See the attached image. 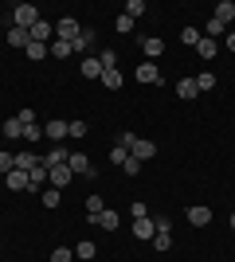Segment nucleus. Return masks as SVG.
Instances as JSON below:
<instances>
[{
    "instance_id": "obj_19",
    "label": "nucleus",
    "mask_w": 235,
    "mask_h": 262,
    "mask_svg": "<svg viewBox=\"0 0 235 262\" xmlns=\"http://www.w3.org/2000/svg\"><path fill=\"white\" fill-rule=\"evenodd\" d=\"M39 164L44 161H39L35 153H16V168H24V172H32V168H39Z\"/></svg>"
},
{
    "instance_id": "obj_9",
    "label": "nucleus",
    "mask_w": 235,
    "mask_h": 262,
    "mask_svg": "<svg viewBox=\"0 0 235 262\" xmlns=\"http://www.w3.org/2000/svg\"><path fill=\"white\" fill-rule=\"evenodd\" d=\"M188 223L192 227H208V223H212V208H204V204L188 208Z\"/></svg>"
},
{
    "instance_id": "obj_43",
    "label": "nucleus",
    "mask_w": 235,
    "mask_h": 262,
    "mask_svg": "<svg viewBox=\"0 0 235 262\" xmlns=\"http://www.w3.org/2000/svg\"><path fill=\"white\" fill-rule=\"evenodd\" d=\"M227 47H231V51H235V32H227Z\"/></svg>"
},
{
    "instance_id": "obj_30",
    "label": "nucleus",
    "mask_w": 235,
    "mask_h": 262,
    "mask_svg": "<svg viewBox=\"0 0 235 262\" xmlns=\"http://www.w3.org/2000/svg\"><path fill=\"white\" fill-rule=\"evenodd\" d=\"M98 227H106V231H118V211H110V208H106V211L98 215Z\"/></svg>"
},
{
    "instance_id": "obj_41",
    "label": "nucleus",
    "mask_w": 235,
    "mask_h": 262,
    "mask_svg": "<svg viewBox=\"0 0 235 262\" xmlns=\"http://www.w3.org/2000/svg\"><path fill=\"white\" fill-rule=\"evenodd\" d=\"M130 215H134V219H145V215H149V208L141 204V200H134V204H130Z\"/></svg>"
},
{
    "instance_id": "obj_5",
    "label": "nucleus",
    "mask_w": 235,
    "mask_h": 262,
    "mask_svg": "<svg viewBox=\"0 0 235 262\" xmlns=\"http://www.w3.org/2000/svg\"><path fill=\"white\" fill-rule=\"evenodd\" d=\"M47 180H51V188H59V192H63V188L75 180V172H71L67 164H55V168H47Z\"/></svg>"
},
{
    "instance_id": "obj_44",
    "label": "nucleus",
    "mask_w": 235,
    "mask_h": 262,
    "mask_svg": "<svg viewBox=\"0 0 235 262\" xmlns=\"http://www.w3.org/2000/svg\"><path fill=\"white\" fill-rule=\"evenodd\" d=\"M231 231H235V211H231Z\"/></svg>"
},
{
    "instance_id": "obj_23",
    "label": "nucleus",
    "mask_w": 235,
    "mask_h": 262,
    "mask_svg": "<svg viewBox=\"0 0 235 262\" xmlns=\"http://www.w3.org/2000/svg\"><path fill=\"white\" fill-rule=\"evenodd\" d=\"M196 51H200V59H216V51H220V43H216V39H208V35H204L200 43H196Z\"/></svg>"
},
{
    "instance_id": "obj_1",
    "label": "nucleus",
    "mask_w": 235,
    "mask_h": 262,
    "mask_svg": "<svg viewBox=\"0 0 235 262\" xmlns=\"http://www.w3.org/2000/svg\"><path fill=\"white\" fill-rule=\"evenodd\" d=\"M35 24H39V8H35V4H16V8H12V28L32 32Z\"/></svg>"
},
{
    "instance_id": "obj_18",
    "label": "nucleus",
    "mask_w": 235,
    "mask_h": 262,
    "mask_svg": "<svg viewBox=\"0 0 235 262\" xmlns=\"http://www.w3.org/2000/svg\"><path fill=\"white\" fill-rule=\"evenodd\" d=\"M216 20H220V24L235 20V4H231V0H220V4H216Z\"/></svg>"
},
{
    "instance_id": "obj_45",
    "label": "nucleus",
    "mask_w": 235,
    "mask_h": 262,
    "mask_svg": "<svg viewBox=\"0 0 235 262\" xmlns=\"http://www.w3.org/2000/svg\"><path fill=\"white\" fill-rule=\"evenodd\" d=\"M0 149H4V137H0Z\"/></svg>"
},
{
    "instance_id": "obj_38",
    "label": "nucleus",
    "mask_w": 235,
    "mask_h": 262,
    "mask_svg": "<svg viewBox=\"0 0 235 262\" xmlns=\"http://www.w3.org/2000/svg\"><path fill=\"white\" fill-rule=\"evenodd\" d=\"M67 137H87V125L82 121H67Z\"/></svg>"
},
{
    "instance_id": "obj_33",
    "label": "nucleus",
    "mask_w": 235,
    "mask_h": 262,
    "mask_svg": "<svg viewBox=\"0 0 235 262\" xmlns=\"http://www.w3.org/2000/svg\"><path fill=\"white\" fill-rule=\"evenodd\" d=\"M24 141H44V125L35 121V125H24Z\"/></svg>"
},
{
    "instance_id": "obj_29",
    "label": "nucleus",
    "mask_w": 235,
    "mask_h": 262,
    "mask_svg": "<svg viewBox=\"0 0 235 262\" xmlns=\"http://www.w3.org/2000/svg\"><path fill=\"white\" fill-rule=\"evenodd\" d=\"M110 161H114V164H118V168H122V164H125V161H130V149H125V145H122V141H118V145H114V149H110Z\"/></svg>"
},
{
    "instance_id": "obj_21",
    "label": "nucleus",
    "mask_w": 235,
    "mask_h": 262,
    "mask_svg": "<svg viewBox=\"0 0 235 262\" xmlns=\"http://www.w3.org/2000/svg\"><path fill=\"white\" fill-rule=\"evenodd\" d=\"M177 94H180V98H196V94H200L196 78H180V82H177Z\"/></svg>"
},
{
    "instance_id": "obj_26",
    "label": "nucleus",
    "mask_w": 235,
    "mask_h": 262,
    "mask_svg": "<svg viewBox=\"0 0 235 262\" xmlns=\"http://www.w3.org/2000/svg\"><path fill=\"white\" fill-rule=\"evenodd\" d=\"M0 137H24V125H20V118H8V121H4Z\"/></svg>"
},
{
    "instance_id": "obj_34",
    "label": "nucleus",
    "mask_w": 235,
    "mask_h": 262,
    "mask_svg": "<svg viewBox=\"0 0 235 262\" xmlns=\"http://www.w3.org/2000/svg\"><path fill=\"white\" fill-rule=\"evenodd\" d=\"M51 262H75V247H55Z\"/></svg>"
},
{
    "instance_id": "obj_37",
    "label": "nucleus",
    "mask_w": 235,
    "mask_h": 262,
    "mask_svg": "<svg viewBox=\"0 0 235 262\" xmlns=\"http://www.w3.org/2000/svg\"><path fill=\"white\" fill-rule=\"evenodd\" d=\"M51 55H55V59H67V55H71V43H63V39H55V43H51Z\"/></svg>"
},
{
    "instance_id": "obj_2",
    "label": "nucleus",
    "mask_w": 235,
    "mask_h": 262,
    "mask_svg": "<svg viewBox=\"0 0 235 262\" xmlns=\"http://www.w3.org/2000/svg\"><path fill=\"white\" fill-rule=\"evenodd\" d=\"M78 35H82V24H78L75 16H63V20L55 24V39H63V43H75Z\"/></svg>"
},
{
    "instance_id": "obj_7",
    "label": "nucleus",
    "mask_w": 235,
    "mask_h": 262,
    "mask_svg": "<svg viewBox=\"0 0 235 262\" xmlns=\"http://www.w3.org/2000/svg\"><path fill=\"white\" fill-rule=\"evenodd\" d=\"M44 137H47V141H55V145H63V137H67V121L51 118V121L44 125Z\"/></svg>"
},
{
    "instance_id": "obj_32",
    "label": "nucleus",
    "mask_w": 235,
    "mask_h": 262,
    "mask_svg": "<svg viewBox=\"0 0 235 262\" xmlns=\"http://www.w3.org/2000/svg\"><path fill=\"white\" fill-rule=\"evenodd\" d=\"M200 39H204V32H200V28H184V32H180V43H192V47H196Z\"/></svg>"
},
{
    "instance_id": "obj_31",
    "label": "nucleus",
    "mask_w": 235,
    "mask_h": 262,
    "mask_svg": "<svg viewBox=\"0 0 235 262\" xmlns=\"http://www.w3.org/2000/svg\"><path fill=\"white\" fill-rule=\"evenodd\" d=\"M125 16H130V20L145 16V0H125Z\"/></svg>"
},
{
    "instance_id": "obj_16",
    "label": "nucleus",
    "mask_w": 235,
    "mask_h": 262,
    "mask_svg": "<svg viewBox=\"0 0 235 262\" xmlns=\"http://www.w3.org/2000/svg\"><path fill=\"white\" fill-rule=\"evenodd\" d=\"M78 75H87V78H102V63H98V55H87Z\"/></svg>"
},
{
    "instance_id": "obj_15",
    "label": "nucleus",
    "mask_w": 235,
    "mask_h": 262,
    "mask_svg": "<svg viewBox=\"0 0 235 262\" xmlns=\"http://www.w3.org/2000/svg\"><path fill=\"white\" fill-rule=\"evenodd\" d=\"M102 211H106V200H102V196H87V219H90V223H98Z\"/></svg>"
},
{
    "instance_id": "obj_25",
    "label": "nucleus",
    "mask_w": 235,
    "mask_h": 262,
    "mask_svg": "<svg viewBox=\"0 0 235 262\" xmlns=\"http://www.w3.org/2000/svg\"><path fill=\"white\" fill-rule=\"evenodd\" d=\"M90 43H94V32H90V28H82V35H78L75 43H71V51H82V55H87V47H90Z\"/></svg>"
},
{
    "instance_id": "obj_10",
    "label": "nucleus",
    "mask_w": 235,
    "mask_h": 262,
    "mask_svg": "<svg viewBox=\"0 0 235 262\" xmlns=\"http://www.w3.org/2000/svg\"><path fill=\"white\" fill-rule=\"evenodd\" d=\"M153 235H157V223H153L149 215H145V219H134V239H145V243H149Z\"/></svg>"
},
{
    "instance_id": "obj_36",
    "label": "nucleus",
    "mask_w": 235,
    "mask_h": 262,
    "mask_svg": "<svg viewBox=\"0 0 235 262\" xmlns=\"http://www.w3.org/2000/svg\"><path fill=\"white\" fill-rule=\"evenodd\" d=\"M12 168H16V153H4V149H0V172L8 176Z\"/></svg>"
},
{
    "instance_id": "obj_17",
    "label": "nucleus",
    "mask_w": 235,
    "mask_h": 262,
    "mask_svg": "<svg viewBox=\"0 0 235 262\" xmlns=\"http://www.w3.org/2000/svg\"><path fill=\"white\" fill-rule=\"evenodd\" d=\"M24 55H28L32 63H39V59H47V55H51V43H28V47H24Z\"/></svg>"
},
{
    "instance_id": "obj_13",
    "label": "nucleus",
    "mask_w": 235,
    "mask_h": 262,
    "mask_svg": "<svg viewBox=\"0 0 235 262\" xmlns=\"http://www.w3.org/2000/svg\"><path fill=\"white\" fill-rule=\"evenodd\" d=\"M28 35H32V43H47V39L55 35V28H51V24H47V20H39V24H35V28H32V32H28Z\"/></svg>"
},
{
    "instance_id": "obj_8",
    "label": "nucleus",
    "mask_w": 235,
    "mask_h": 262,
    "mask_svg": "<svg viewBox=\"0 0 235 262\" xmlns=\"http://www.w3.org/2000/svg\"><path fill=\"white\" fill-rule=\"evenodd\" d=\"M4 184H8V192H28V172H24V168H12V172L4 176Z\"/></svg>"
},
{
    "instance_id": "obj_28",
    "label": "nucleus",
    "mask_w": 235,
    "mask_h": 262,
    "mask_svg": "<svg viewBox=\"0 0 235 262\" xmlns=\"http://www.w3.org/2000/svg\"><path fill=\"white\" fill-rule=\"evenodd\" d=\"M102 86L106 90H122V75H118V71H102Z\"/></svg>"
},
{
    "instance_id": "obj_22",
    "label": "nucleus",
    "mask_w": 235,
    "mask_h": 262,
    "mask_svg": "<svg viewBox=\"0 0 235 262\" xmlns=\"http://www.w3.org/2000/svg\"><path fill=\"white\" fill-rule=\"evenodd\" d=\"M8 43L12 47H28V43H32V35L24 32V28H8Z\"/></svg>"
},
{
    "instance_id": "obj_40",
    "label": "nucleus",
    "mask_w": 235,
    "mask_h": 262,
    "mask_svg": "<svg viewBox=\"0 0 235 262\" xmlns=\"http://www.w3.org/2000/svg\"><path fill=\"white\" fill-rule=\"evenodd\" d=\"M196 86H200V90H212L216 86V75H212V71H208V75H196Z\"/></svg>"
},
{
    "instance_id": "obj_35",
    "label": "nucleus",
    "mask_w": 235,
    "mask_h": 262,
    "mask_svg": "<svg viewBox=\"0 0 235 262\" xmlns=\"http://www.w3.org/2000/svg\"><path fill=\"white\" fill-rule=\"evenodd\" d=\"M153 247H157V251H168V247H173V235H168V231H157V235H153Z\"/></svg>"
},
{
    "instance_id": "obj_27",
    "label": "nucleus",
    "mask_w": 235,
    "mask_h": 262,
    "mask_svg": "<svg viewBox=\"0 0 235 262\" xmlns=\"http://www.w3.org/2000/svg\"><path fill=\"white\" fill-rule=\"evenodd\" d=\"M204 35H208V39H220V35H227V24H220L212 16V20H208V28H204Z\"/></svg>"
},
{
    "instance_id": "obj_4",
    "label": "nucleus",
    "mask_w": 235,
    "mask_h": 262,
    "mask_svg": "<svg viewBox=\"0 0 235 262\" xmlns=\"http://www.w3.org/2000/svg\"><path fill=\"white\" fill-rule=\"evenodd\" d=\"M130 157H137V161L145 164V161H153V157H157V145L149 141V137H137V141L130 145Z\"/></svg>"
},
{
    "instance_id": "obj_39",
    "label": "nucleus",
    "mask_w": 235,
    "mask_h": 262,
    "mask_svg": "<svg viewBox=\"0 0 235 262\" xmlns=\"http://www.w3.org/2000/svg\"><path fill=\"white\" fill-rule=\"evenodd\" d=\"M122 172H125V176H137V172H141V161H137V157H130V161L122 164Z\"/></svg>"
},
{
    "instance_id": "obj_12",
    "label": "nucleus",
    "mask_w": 235,
    "mask_h": 262,
    "mask_svg": "<svg viewBox=\"0 0 235 262\" xmlns=\"http://www.w3.org/2000/svg\"><path fill=\"white\" fill-rule=\"evenodd\" d=\"M141 51H145V63H153L157 55L165 51V43H161V39H157V35H145V39H141Z\"/></svg>"
},
{
    "instance_id": "obj_6",
    "label": "nucleus",
    "mask_w": 235,
    "mask_h": 262,
    "mask_svg": "<svg viewBox=\"0 0 235 262\" xmlns=\"http://www.w3.org/2000/svg\"><path fill=\"white\" fill-rule=\"evenodd\" d=\"M134 75H137V82H145V86H161V71H157V63H141Z\"/></svg>"
},
{
    "instance_id": "obj_14",
    "label": "nucleus",
    "mask_w": 235,
    "mask_h": 262,
    "mask_svg": "<svg viewBox=\"0 0 235 262\" xmlns=\"http://www.w3.org/2000/svg\"><path fill=\"white\" fill-rule=\"evenodd\" d=\"M44 184H47V168L39 164V168L28 172V192H44Z\"/></svg>"
},
{
    "instance_id": "obj_3",
    "label": "nucleus",
    "mask_w": 235,
    "mask_h": 262,
    "mask_svg": "<svg viewBox=\"0 0 235 262\" xmlns=\"http://www.w3.org/2000/svg\"><path fill=\"white\" fill-rule=\"evenodd\" d=\"M67 168H71L75 176H87V180H94V176H98V168H94V164H90V157H82V153H71Z\"/></svg>"
},
{
    "instance_id": "obj_24",
    "label": "nucleus",
    "mask_w": 235,
    "mask_h": 262,
    "mask_svg": "<svg viewBox=\"0 0 235 262\" xmlns=\"http://www.w3.org/2000/svg\"><path fill=\"white\" fill-rule=\"evenodd\" d=\"M39 204L55 211V208H59V188H44V192H39Z\"/></svg>"
},
{
    "instance_id": "obj_42",
    "label": "nucleus",
    "mask_w": 235,
    "mask_h": 262,
    "mask_svg": "<svg viewBox=\"0 0 235 262\" xmlns=\"http://www.w3.org/2000/svg\"><path fill=\"white\" fill-rule=\"evenodd\" d=\"M118 32H134V20H130V16H125V12H122V16H118Z\"/></svg>"
},
{
    "instance_id": "obj_11",
    "label": "nucleus",
    "mask_w": 235,
    "mask_h": 262,
    "mask_svg": "<svg viewBox=\"0 0 235 262\" xmlns=\"http://www.w3.org/2000/svg\"><path fill=\"white\" fill-rule=\"evenodd\" d=\"M67 161H71V149L67 145H55V149L44 157V168H55V164H67Z\"/></svg>"
},
{
    "instance_id": "obj_20",
    "label": "nucleus",
    "mask_w": 235,
    "mask_h": 262,
    "mask_svg": "<svg viewBox=\"0 0 235 262\" xmlns=\"http://www.w3.org/2000/svg\"><path fill=\"white\" fill-rule=\"evenodd\" d=\"M94 254H98V247H94V243H90V239H82V243H75V258H82V262H90V258H94Z\"/></svg>"
}]
</instances>
